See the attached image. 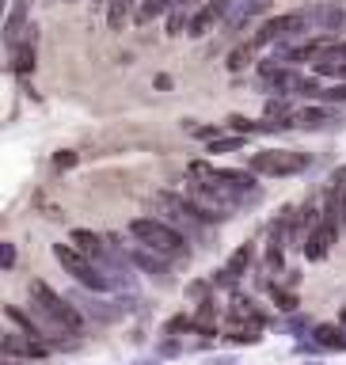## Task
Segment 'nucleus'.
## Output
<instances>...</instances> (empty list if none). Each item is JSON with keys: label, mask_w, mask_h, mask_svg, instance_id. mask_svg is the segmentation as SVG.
Returning <instances> with one entry per match:
<instances>
[{"label": "nucleus", "mask_w": 346, "mask_h": 365, "mask_svg": "<svg viewBox=\"0 0 346 365\" xmlns=\"http://www.w3.org/2000/svg\"><path fill=\"white\" fill-rule=\"evenodd\" d=\"M130 236L137 240V244L153 247L156 255L171 259V262L190 259V251H187V236H183L179 228L168 221V217H133V221H130Z\"/></svg>", "instance_id": "f257e3e1"}, {"label": "nucleus", "mask_w": 346, "mask_h": 365, "mask_svg": "<svg viewBox=\"0 0 346 365\" xmlns=\"http://www.w3.org/2000/svg\"><path fill=\"white\" fill-rule=\"evenodd\" d=\"M54 259L61 262V270L80 285V289H88V293H111V289H118L111 274L103 270L96 259H88L76 244H54Z\"/></svg>", "instance_id": "f03ea898"}, {"label": "nucleus", "mask_w": 346, "mask_h": 365, "mask_svg": "<svg viewBox=\"0 0 346 365\" xmlns=\"http://www.w3.org/2000/svg\"><path fill=\"white\" fill-rule=\"evenodd\" d=\"M248 168L255 175H270V179H290V175H301V171L312 168V156L308 153H297V148H263L248 160Z\"/></svg>", "instance_id": "7ed1b4c3"}, {"label": "nucleus", "mask_w": 346, "mask_h": 365, "mask_svg": "<svg viewBox=\"0 0 346 365\" xmlns=\"http://www.w3.org/2000/svg\"><path fill=\"white\" fill-rule=\"evenodd\" d=\"M301 34H308V11H285V16L263 23L255 31V38H251V46H255V50L259 46H278V42L301 38Z\"/></svg>", "instance_id": "20e7f679"}, {"label": "nucleus", "mask_w": 346, "mask_h": 365, "mask_svg": "<svg viewBox=\"0 0 346 365\" xmlns=\"http://www.w3.org/2000/svg\"><path fill=\"white\" fill-rule=\"evenodd\" d=\"M0 346H4V358H23V361H42L54 354L50 342L34 339V335H27V331H19L11 324L4 327V335H0Z\"/></svg>", "instance_id": "39448f33"}, {"label": "nucleus", "mask_w": 346, "mask_h": 365, "mask_svg": "<svg viewBox=\"0 0 346 365\" xmlns=\"http://www.w3.org/2000/svg\"><path fill=\"white\" fill-rule=\"evenodd\" d=\"M34 57H39V27L27 23L19 31V38L8 46V61H11V73L16 76H31L34 73Z\"/></svg>", "instance_id": "423d86ee"}, {"label": "nucleus", "mask_w": 346, "mask_h": 365, "mask_svg": "<svg viewBox=\"0 0 346 365\" xmlns=\"http://www.w3.org/2000/svg\"><path fill=\"white\" fill-rule=\"evenodd\" d=\"M233 8H236V0H205V4L190 16L187 34L190 38H205L210 31H217V23H225L228 16H233Z\"/></svg>", "instance_id": "0eeeda50"}, {"label": "nucleus", "mask_w": 346, "mask_h": 365, "mask_svg": "<svg viewBox=\"0 0 346 365\" xmlns=\"http://www.w3.org/2000/svg\"><path fill=\"white\" fill-rule=\"evenodd\" d=\"M251 262H255V244H240L233 255H228L225 267H221V270H213L210 278H213L217 289H236V282L251 270Z\"/></svg>", "instance_id": "6e6552de"}, {"label": "nucleus", "mask_w": 346, "mask_h": 365, "mask_svg": "<svg viewBox=\"0 0 346 365\" xmlns=\"http://www.w3.org/2000/svg\"><path fill=\"white\" fill-rule=\"evenodd\" d=\"M339 232H342V225L339 221H331V217L324 213V221H320L312 232L305 236V244H301V251L308 255V262H320V259H327V251H331V244L339 240Z\"/></svg>", "instance_id": "1a4fd4ad"}, {"label": "nucleus", "mask_w": 346, "mask_h": 365, "mask_svg": "<svg viewBox=\"0 0 346 365\" xmlns=\"http://www.w3.org/2000/svg\"><path fill=\"white\" fill-rule=\"evenodd\" d=\"M263 327H267V324H259V319H248V316L228 312L221 335H225L228 342H236V346H255V342H263Z\"/></svg>", "instance_id": "9d476101"}, {"label": "nucleus", "mask_w": 346, "mask_h": 365, "mask_svg": "<svg viewBox=\"0 0 346 365\" xmlns=\"http://www.w3.org/2000/svg\"><path fill=\"white\" fill-rule=\"evenodd\" d=\"M305 11H308V27L320 31V34H335L346 23V11H342L339 0H320V4L305 8Z\"/></svg>", "instance_id": "9b49d317"}, {"label": "nucleus", "mask_w": 346, "mask_h": 365, "mask_svg": "<svg viewBox=\"0 0 346 365\" xmlns=\"http://www.w3.org/2000/svg\"><path fill=\"white\" fill-rule=\"evenodd\" d=\"M324 213L346 228V168L331 171V179L324 187Z\"/></svg>", "instance_id": "f8f14e48"}, {"label": "nucleus", "mask_w": 346, "mask_h": 365, "mask_svg": "<svg viewBox=\"0 0 346 365\" xmlns=\"http://www.w3.org/2000/svg\"><path fill=\"white\" fill-rule=\"evenodd\" d=\"M270 4H274V0H236V8H233V16L225 19V31H221V34H228V38H233V34H240L248 23H255Z\"/></svg>", "instance_id": "ddd939ff"}, {"label": "nucleus", "mask_w": 346, "mask_h": 365, "mask_svg": "<svg viewBox=\"0 0 346 365\" xmlns=\"http://www.w3.org/2000/svg\"><path fill=\"white\" fill-rule=\"evenodd\" d=\"M73 301H76L80 312H84L88 319H96V324H114V319L122 316V304H118V301H114V304H111V301H99L96 293H91V297L73 293Z\"/></svg>", "instance_id": "4468645a"}, {"label": "nucleus", "mask_w": 346, "mask_h": 365, "mask_svg": "<svg viewBox=\"0 0 346 365\" xmlns=\"http://www.w3.org/2000/svg\"><path fill=\"white\" fill-rule=\"evenodd\" d=\"M312 339L324 350H346V327L342 324H312Z\"/></svg>", "instance_id": "2eb2a0df"}, {"label": "nucleus", "mask_w": 346, "mask_h": 365, "mask_svg": "<svg viewBox=\"0 0 346 365\" xmlns=\"http://www.w3.org/2000/svg\"><path fill=\"white\" fill-rule=\"evenodd\" d=\"M290 122L297 125V130H324L327 122H335V114L324 110V107H305V110H297Z\"/></svg>", "instance_id": "dca6fc26"}, {"label": "nucleus", "mask_w": 346, "mask_h": 365, "mask_svg": "<svg viewBox=\"0 0 346 365\" xmlns=\"http://www.w3.org/2000/svg\"><path fill=\"white\" fill-rule=\"evenodd\" d=\"M137 11H141V4L137 0H107V23L114 31H122L126 27V19H137Z\"/></svg>", "instance_id": "f3484780"}, {"label": "nucleus", "mask_w": 346, "mask_h": 365, "mask_svg": "<svg viewBox=\"0 0 346 365\" xmlns=\"http://www.w3.org/2000/svg\"><path fill=\"white\" fill-rule=\"evenodd\" d=\"M233 312L236 316H248V319H259V324H270V316L259 308L255 297H244V293H233Z\"/></svg>", "instance_id": "a211bd4d"}, {"label": "nucleus", "mask_w": 346, "mask_h": 365, "mask_svg": "<svg viewBox=\"0 0 346 365\" xmlns=\"http://www.w3.org/2000/svg\"><path fill=\"white\" fill-rule=\"evenodd\" d=\"M175 8V0H141V11H137V23H153L156 16H168Z\"/></svg>", "instance_id": "6ab92c4d"}, {"label": "nucleus", "mask_w": 346, "mask_h": 365, "mask_svg": "<svg viewBox=\"0 0 346 365\" xmlns=\"http://www.w3.org/2000/svg\"><path fill=\"white\" fill-rule=\"evenodd\" d=\"M236 148H244V133H233V137H213V141L205 145V153L221 156V153H236Z\"/></svg>", "instance_id": "aec40b11"}, {"label": "nucleus", "mask_w": 346, "mask_h": 365, "mask_svg": "<svg viewBox=\"0 0 346 365\" xmlns=\"http://www.w3.org/2000/svg\"><path fill=\"white\" fill-rule=\"evenodd\" d=\"M251 57H255V46L248 42V46H236V50L228 53V61H225V65L233 68V73H244V68L251 65Z\"/></svg>", "instance_id": "412c9836"}, {"label": "nucleus", "mask_w": 346, "mask_h": 365, "mask_svg": "<svg viewBox=\"0 0 346 365\" xmlns=\"http://www.w3.org/2000/svg\"><path fill=\"white\" fill-rule=\"evenodd\" d=\"M270 297H274V304H278L282 312H297V293L293 289H285V285H270Z\"/></svg>", "instance_id": "4be33fe9"}, {"label": "nucleus", "mask_w": 346, "mask_h": 365, "mask_svg": "<svg viewBox=\"0 0 346 365\" xmlns=\"http://www.w3.org/2000/svg\"><path fill=\"white\" fill-rule=\"evenodd\" d=\"M282 259H285V247L282 244H267V262H263V274H278L282 270Z\"/></svg>", "instance_id": "5701e85b"}, {"label": "nucleus", "mask_w": 346, "mask_h": 365, "mask_svg": "<svg viewBox=\"0 0 346 365\" xmlns=\"http://www.w3.org/2000/svg\"><path fill=\"white\" fill-rule=\"evenodd\" d=\"M316 103H346V80H339L335 88H324L316 96Z\"/></svg>", "instance_id": "b1692460"}, {"label": "nucleus", "mask_w": 346, "mask_h": 365, "mask_svg": "<svg viewBox=\"0 0 346 365\" xmlns=\"http://www.w3.org/2000/svg\"><path fill=\"white\" fill-rule=\"evenodd\" d=\"M282 331H290V335H301V331H312V324H308V316H290L285 324H278Z\"/></svg>", "instance_id": "393cba45"}, {"label": "nucleus", "mask_w": 346, "mask_h": 365, "mask_svg": "<svg viewBox=\"0 0 346 365\" xmlns=\"http://www.w3.org/2000/svg\"><path fill=\"white\" fill-rule=\"evenodd\" d=\"M0 267H4V270L16 267V244H11V240H4V244H0Z\"/></svg>", "instance_id": "a878e982"}, {"label": "nucleus", "mask_w": 346, "mask_h": 365, "mask_svg": "<svg viewBox=\"0 0 346 365\" xmlns=\"http://www.w3.org/2000/svg\"><path fill=\"white\" fill-rule=\"evenodd\" d=\"M54 164H57V168H73V164H76V153H57Z\"/></svg>", "instance_id": "bb28decb"}, {"label": "nucleus", "mask_w": 346, "mask_h": 365, "mask_svg": "<svg viewBox=\"0 0 346 365\" xmlns=\"http://www.w3.org/2000/svg\"><path fill=\"white\" fill-rule=\"evenodd\" d=\"M308 365H320V361H308Z\"/></svg>", "instance_id": "cd10ccee"}, {"label": "nucleus", "mask_w": 346, "mask_h": 365, "mask_svg": "<svg viewBox=\"0 0 346 365\" xmlns=\"http://www.w3.org/2000/svg\"><path fill=\"white\" fill-rule=\"evenodd\" d=\"M65 4H73V0H65Z\"/></svg>", "instance_id": "c85d7f7f"}]
</instances>
